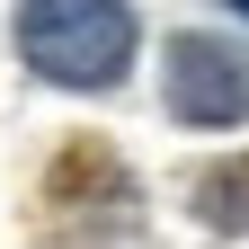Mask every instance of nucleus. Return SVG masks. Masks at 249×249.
Instances as JSON below:
<instances>
[{
    "label": "nucleus",
    "mask_w": 249,
    "mask_h": 249,
    "mask_svg": "<svg viewBox=\"0 0 249 249\" xmlns=\"http://www.w3.org/2000/svg\"><path fill=\"white\" fill-rule=\"evenodd\" d=\"M18 53L27 71L62 89H107L134 62V9L124 0H18Z\"/></svg>",
    "instance_id": "1"
},
{
    "label": "nucleus",
    "mask_w": 249,
    "mask_h": 249,
    "mask_svg": "<svg viewBox=\"0 0 249 249\" xmlns=\"http://www.w3.org/2000/svg\"><path fill=\"white\" fill-rule=\"evenodd\" d=\"M160 89H169V116L178 124H249V45L196 27V36L169 45Z\"/></svg>",
    "instance_id": "2"
},
{
    "label": "nucleus",
    "mask_w": 249,
    "mask_h": 249,
    "mask_svg": "<svg viewBox=\"0 0 249 249\" xmlns=\"http://www.w3.org/2000/svg\"><path fill=\"white\" fill-rule=\"evenodd\" d=\"M196 213L213 231H249V160H223L196 178Z\"/></svg>",
    "instance_id": "3"
}]
</instances>
